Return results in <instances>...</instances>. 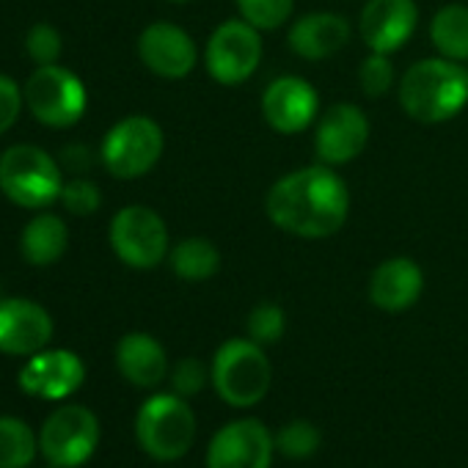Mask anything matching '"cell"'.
Returning a JSON list of instances; mask_svg holds the SVG:
<instances>
[{"label": "cell", "instance_id": "31", "mask_svg": "<svg viewBox=\"0 0 468 468\" xmlns=\"http://www.w3.org/2000/svg\"><path fill=\"white\" fill-rule=\"evenodd\" d=\"M168 380H171L174 394H179V397H185V399H187V397H196V394L207 386V380H209V369H207L198 358L187 356V358H179V361L171 367Z\"/></svg>", "mask_w": 468, "mask_h": 468}, {"label": "cell", "instance_id": "15", "mask_svg": "<svg viewBox=\"0 0 468 468\" xmlns=\"http://www.w3.org/2000/svg\"><path fill=\"white\" fill-rule=\"evenodd\" d=\"M419 26V6L416 0H367L361 17H358V34L369 53H386L394 56L402 50Z\"/></svg>", "mask_w": 468, "mask_h": 468}, {"label": "cell", "instance_id": "2", "mask_svg": "<svg viewBox=\"0 0 468 468\" xmlns=\"http://www.w3.org/2000/svg\"><path fill=\"white\" fill-rule=\"evenodd\" d=\"M399 105L421 124H443L468 105V67L443 56L421 58L399 78Z\"/></svg>", "mask_w": 468, "mask_h": 468}, {"label": "cell", "instance_id": "19", "mask_svg": "<svg viewBox=\"0 0 468 468\" xmlns=\"http://www.w3.org/2000/svg\"><path fill=\"white\" fill-rule=\"evenodd\" d=\"M353 28L347 17L334 12H314L292 23L287 34L290 50L303 61H325L350 45Z\"/></svg>", "mask_w": 468, "mask_h": 468}, {"label": "cell", "instance_id": "28", "mask_svg": "<svg viewBox=\"0 0 468 468\" xmlns=\"http://www.w3.org/2000/svg\"><path fill=\"white\" fill-rule=\"evenodd\" d=\"M394 83H397V72H394L391 56H386V53H369L361 61L358 86H361L364 97L380 100V97H386L394 89Z\"/></svg>", "mask_w": 468, "mask_h": 468}, {"label": "cell", "instance_id": "13", "mask_svg": "<svg viewBox=\"0 0 468 468\" xmlns=\"http://www.w3.org/2000/svg\"><path fill=\"white\" fill-rule=\"evenodd\" d=\"M369 141V119L353 102L331 105L314 127V152L325 165L353 163Z\"/></svg>", "mask_w": 468, "mask_h": 468}, {"label": "cell", "instance_id": "30", "mask_svg": "<svg viewBox=\"0 0 468 468\" xmlns=\"http://www.w3.org/2000/svg\"><path fill=\"white\" fill-rule=\"evenodd\" d=\"M58 201L64 204L67 212H72L78 218H86V215H94L102 207V190H100L97 182L83 179V176H75V179L64 182Z\"/></svg>", "mask_w": 468, "mask_h": 468}, {"label": "cell", "instance_id": "4", "mask_svg": "<svg viewBox=\"0 0 468 468\" xmlns=\"http://www.w3.org/2000/svg\"><path fill=\"white\" fill-rule=\"evenodd\" d=\"M61 163L34 144H15L0 154V193L23 209H45L61 198Z\"/></svg>", "mask_w": 468, "mask_h": 468}, {"label": "cell", "instance_id": "16", "mask_svg": "<svg viewBox=\"0 0 468 468\" xmlns=\"http://www.w3.org/2000/svg\"><path fill=\"white\" fill-rule=\"evenodd\" d=\"M86 380V364L72 350H39L20 369V388L39 399H64Z\"/></svg>", "mask_w": 468, "mask_h": 468}, {"label": "cell", "instance_id": "27", "mask_svg": "<svg viewBox=\"0 0 468 468\" xmlns=\"http://www.w3.org/2000/svg\"><path fill=\"white\" fill-rule=\"evenodd\" d=\"M246 331H249V339H254L257 345L262 347H271L276 345L284 331H287V314L279 303H257L251 312H249V320H246Z\"/></svg>", "mask_w": 468, "mask_h": 468}, {"label": "cell", "instance_id": "25", "mask_svg": "<svg viewBox=\"0 0 468 468\" xmlns=\"http://www.w3.org/2000/svg\"><path fill=\"white\" fill-rule=\"evenodd\" d=\"M273 438H276V452L290 460H309L320 452L323 443L320 427L306 419L287 421L279 432H273Z\"/></svg>", "mask_w": 468, "mask_h": 468}, {"label": "cell", "instance_id": "7", "mask_svg": "<svg viewBox=\"0 0 468 468\" xmlns=\"http://www.w3.org/2000/svg\"><path fill=\"white\" fill-rule=\"evenodd\" d=\"M163 149H165L163 127L152 116L133 113L116 122L105 133L100 157L111 176L138 179L160 163Z\"/></svg>", "mask_w": 468, "mask_h": 468}, {"label": "cell", "instance_id": "33", "mask_svg": "<svg viewBox=\"0 0 468 468\" xmlns=\"http://www.w3.org/2000/svg\"><path fill=\"white\" fill-rule=\"evenodd\" d=\"M58 163L64 168H69L72 174H80V171H86L91 165V152L86 146H80V144H72V146H67L61 152V160Z\"/></svg>", "mask_w": 468, "mask_h": 468}, {"label": "cell", "instance_id": "32", "mask_svg": "<svg viewBox=\"0 0 468 468\" xmlns=\"http://www.w3.org/2000/svg\"><path fill=\"white\" fill-rule=\"evenodd\" d=\"M23 108H26V97L17 80L9 75H0V135H6L17 124Z\"/></svg>", "mask_w": 468, "mask_h": 468}, {"label": "cell", "instance_id": "3", "mask_svg": "<svg viewBox=\"0 0 468 468\" xmlns=\"http://www.w3.org/2000/svg\"><path fill=\"white\" fill-rule=\"evenodd\" d=\"M209 380L215 394L231 408L260 405L273 383V367L262 345L254 339H226L209 364Z\"/></svg>", "mask_w": 468, "mask_h": 468}, {"label": "cell", "instance_id": "14", "mask_svg": "<svg viewBox=\"0 0 468 468\" xmlns=\"http://www.w3.org/2000/svg\"><path fill=\"white\" fill-rule=\"evenodd\" d=\"M138 58L152 75L163 80H182L196 69L198 48L185 28L168 20H157L141 31Z\"/></svg>", "mask_w": 468, "mask_h": 468}, {"label": "cell", "instance_id": "1", "mask_svg": "<svg viewBox=\"0 0 468 468\" xmlns=\"http://www.w3.org/2000/svg\"><path fill=\"white\" fill-rule=\"evenodd\" d=\"M271 223L301 240H325L350 215V187L334 165L314 163L279 176L268 196Z\"/></svg>", "mask_w": 468, "mask_h": 468}, {"label": "cell", "instance_id": "8", "mask_svg": "<svg viewBox=\"0 0 468 468\" xmlns=\"http://www.w3.org/2000/svg\"><path fill=\"white\" fill-rule=\"evenodd\" d=\"M108 240L119 262H124L133 271H152L163 260H168L171 240L168 226L152 207L130 204L122 207L108 229Z\"/></svg>", "mask_w": 468, "mask_h": 468}, {"label": "cell", "instance_id": "20", "mask_svg": "<svg viewBox=\"0 0 468 468\" xmlns=\"http://www.w3.org/2000/svg\"><path fill=\"white\" fill-rule=\"evenodd\" d=\"M116 367L122 378L138 388H154L168 378L165 347L144 331H133L116 345Z\"/></svg>", "mask_w": 468, "mask_h": 468}, {"label": "cell", "instance_id": "9", "mask_svg": "<svg viewBox=\"0 0 468 468\" xmlns=\"http://www.w3.org/2000/svg\"><path fill=\"white\" fill-rule=\"evenodd\" d=\"M262 31L246 23L243 17L220 23L204 48L207 75L220 86H240L262 64Z\"/></svg>", "mask_w": 468, "mask_h": 468}, {"label": "cell", "instance_id": "5", "mask_svg": "<svg viewBox=\"0 0 468 468\" xmlns=\"http://www.w3.org/2000/svg\"><path fill=\"white\" fill-rule=\"evenodd\" d=\"M135 438L141 449L160 463L185 457L196 441V413L179 394L149 397L135 416Z\"/></svg>", "mask_w": 468, "mask_h": 468}, {"label": "cell", "instance_id": "34", "mask_svg": "<svg viewBox=\"0 0 468 468\" xmlns=\"http://www.w3.org/2000/svg\"><path fill=\"white\" fill-rule=\"evenodd\" d=\"M168 4H190V0H168Z\"/></svg>", "mask_w": 468, "mask_h": 468}, {"label": "cell", "instance_id": "24", "mask_svg": "<svg viewBox=\"0 0 468 468\" xmlns=\"http://www.w3.org/2000/svg\"><path fill=\"white\" fill-rule=\"evenodd\" d=\"M37 457V432L15 416H0V468H28Z\"/></svg>", "mask_w": 468, "mask_h": 468}, {"label": "cell", "instance_id": "29", "mask_svg": "<svg viewBox=\"0 0 468 468\" xmlns=\"http://www.w3.org/2000/svg\"><path fill=\"white\" fill-rule=\"evenodd\" d=\"M64 50V39L56 31V26L50 23H37L31 26V31L26 34V53L37 67H50L58 64Z\"/></svg>", "mask_w": 468, "mask_h": 468}, {"label": "cell", "instance_id": "6", "mask_svg": "<svg viewBox=\"0 0 468 468\" xmlns=\"http://www.w3.org/2000/svg\"><path fill=\"white\" fill-rule=\"evenodd\" d=\"M23 97L31 116L53 130L75 127L89 108L86 83L61 64L37 67L23 86Z\"/></svg>", "mask_w": 468, "mask_h": 468}, {"label": "cell", "instance_id": "10", "mask_svg": "<svg viewBox=\"0 0 468 468\" xmlns=\"http://www.w3.org/2000/svg\"><path fill=\"white\" fill-rule=\"evenodd\" d=\"M100 446V419L86 405H64L48 416L39 449L53 468H80Z\"/></svg>", "mask_w": 468, "mask_h": 468}, {"label": "cell", "instance_id": "23", "mask_svg": "<svg viewBox=\"0 0 468 468\" xmlns=\"http://www.w3.org/2000/svg\"><path fill=\"white\" fill-rule=\"evenodd\" d=\"M168 265L182 282H207L220 271V251L207 238H185L171 246Z\"/></svg>", "mask_w": 468, "mask_h": 468}, {"label": "cell", "instance_id": "22", "mask_svg": "<svg viewBox=\"0 0 468 468\" xmlns=\"http://www.w3.org/2000/svg\"><path fill=\"white\" fill-rule=\"evenodd\" d=\"M430 42L438 56L468 64V6L446 4L435 12L430 23Z\"/></svg>", "mask_w": 468, "mask_h": 468}, {"label": "cell", "instance_id": "17", "mask_svg": "<svg viewBox=\"0 0 468 468\" xmlns=\"http://www.w3.org/2000/svg\"><path fill=\"white\" fill-rule=\"evenodd\" d=\"M53 339L50 312L28 298L0 301V353L37 356Z\"/></svg>", "mask_w": 468, "mask_h": 468}, {"label": "cell", "instance_id": "21", "mask_svg": "<svg viewBox=\"0 0 468 468\" xmlns=\"http://www.w3.org/2000/svg\"><path fill=\"white\" fill-rule=\"evenodd\" d=\"M67 249H69V229L53 212H42V215L31 218L20 234L23 260L34 268L56 265L67 254Z\"/></svg>", "mask_w": 468, "mask_h": 468}, {"label": "cell", "instance_id": "12", "mask_svg": "<svg viewBox=\"0 0 468 468\" xmlns=\"http://www.w3.org/2000/svg\"><path fill=\"white\" fill-rule=\"evenodd\" d=\"M262 119L282 135L306 133L320 116L317 89L298 75H282L262 91Z\"/></svg>", "mask_w": 468, "mask_h": 468}, {"label": "cell", "instance_id": "26", "mask_svg": "<svg viewBox=\"0 0 468 468\" xmlns=\"http://www.w3.org/2000/svg\"><path fill=\"white\" fill-rule=\"evenodd\" d=\"M234 4H238V15L262 34L279 31L295 12V0H234Z\"/></svg>", "mask_w": 468, "mask_h": 468}, {"label": "cell", "instance_id": "18", "mask_svg": "<svg viewBox=\"0 0 468 468\" xmlns=\"http://www.w3.org/2000/svg\"><path fill=\"white\" fill-rule=\"evenodd\" d=\"M424 292V273L410 257H391L380 262L369 276V303L380 312L399 314L416 306Z\"/></svg>", "mask_w": 468, "mask_h": 468}, {"label": "cell", "instance_id": "11", "mask_svg": "<svg viewBox=\"0 0 468 468\" xmlns=\"http://www.w3.org/2000/svg\"><path fill=\"white\" fill-rule=\"evenodd\" d=\"M273 457L276 438L254 416L223 424L207 443V468H271Z\"/></svg>", "mask_w": 468, "mask_h": 468}]
</instances>
